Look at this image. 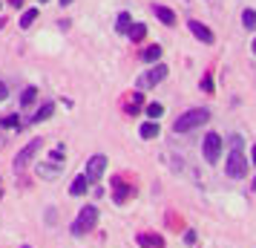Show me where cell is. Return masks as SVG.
I'll list each match as a JSON object with an SVG mask.
<instances>
[{
	"label": "cell",
	"mask_w": 256,
	"mask_h": 248,
	"mask_svg": "<svg viewBox=\"0 0 256 248\" xmlns=\"http://www.w3.org/2000/svg\"><path fill=\"white\" fill-rule=\"evenodd\" d=\"M164 78H167V67L158 64V67H152L150 72H144L136 84H138V90H150V87H156V84H162Z\"/></svg>",
	"instance_id": "cell-5"
},
{
	"label": "cell",
	"mask_w": 256,
	"mask_h": 248,
	"mask_svg": "<svg viewBox=\"0 0 256 248\" xmlns=\"http://www.w3.org/2000/svg\"><path fill=\"white\" fill-rule=\"evenodd\" d=\"M38 150H40V139H29V144H26L24 150L14 156V167H18V170H24L26 162H29V159H32V156H35Z\"/></svg>",
	"instance_id": "cell-7"
},
{
	"label": "cell",
	"mask_w": 256,
	"mask_h": 248,
	"mask_svg": "<svg viewBox=\"0 0 256 248\" xmlns=\"http://www.w3.org/2000/svg\"><path fill=\"white\" fill-rule=\"evenodd\" d=\"M70 3H72V0H60V6H70Z\"/></svg>",
	"instance_id": "cell-28"
},
{
	"label": "cell",
	"mask_w": 256,
	"mask_h": 248,
	"mask_svg": "<svg viewBox=\"0 0 256 248\" xmlns=\"http://www.w3.org/2000/svg\"><path fill=\"white\" fill-rule=\"evenodd\" d=\"M228 176L230 179H244V173H248V159L242 156V150H233L230 156H228Z\"/></svg>",
	"instance_id": "cell-3"
},
{
	"label": "cell",
	"mask_w": 256,
	"mask_h": 248,
	"mask_svg": "<svg viewBox=\"0 0 256 248\" xmlns=\"http://www.w3.org/2000/svg\"><path fill=\"white\" fill-rule=\"evenodd\" d=\"M156 18H158L162 24H167V26L176 24V15L170 12V9H164V6H156Z\"/></svg>",
	"instance_id": "cell-14"
},
{
	"label": "cell",
	"mask_w": 256,
	"mask_h": 248,
	"mask_svg": "<svg viewBox=\"0 0 256 248\" xmlns=\"http://www.w3.org/2000/svg\"><path fill=\"white\" fill-rule=\"evenodd\" d=\"M242 24H244V29H250V32L256 29V12L254 9H244L242 12Z\"/></svg>",
	"instance_id": "cell-18"
},
{
	"label": "cell",
	"mask_w": 256,
	"mask_h": 248,
	"mask_svg": "<svg viewBox=\"0 0 256 248\" xmlns=\"http://www.w3.org/2000/svg\"><path fill=\"white\" fill-rule=\"evenodd\" d=\"M112 188H116L112 190V202H116V205H124V202L130 199V185L121 176H116L112 179Z\"/></svg>",
	"instance_id": "cell-8"
},
{
	"label": "cell",
	"mask_w": 256,
	"mask_h": 248,
	"mask_svg": "<svg viewBox=\"0 0 256 248\" xmlns=\"http://www.w3.org/2000/svg\"><path fill=\"white\" fill-rule=\"evenodd\" d=\"M38 173H40L44 179H58L60 176V165H52V162H49V165H40Z\"/></svg>",
	"instance_id": "cell-13"
},
{
	"label": "cell",
	"mask_w": 256,
	"mask_h": 248,
	"mask_svg": "<svg viewBox=\"0 0 256 248\" xmlns=\"http://www.w3.org/2000/svg\"><path fill=\"white\" fill-rule=\"evenodd\" d=\"M250 159H254V162H256V144H254V150H250Z\"/></svg>",
	"instance_id": "cell-27"
},
{
	"label": "cell",
	"mask_w": 256,
	"mask_h": 248,
	"mask_svg": "<svg viewBox=\"0 0 256 248\" xmlns=\"http://www.w3.org/2000/svg\"><path fill=\"white\" fill-rule=\"evenodd\" d=\"M35 18H38V9H29V12H24V18H20V26H24V29H29V24H32Z\"/></svg>",
	"instance_id": "cell-21"
},
{
	"label": "cell",
	"mask_w": 256,
	"mask_h": 248,
	"mask_svg": "<svg viewBox=\"0 0 256 248\" xmlns=\"http://www.w3.org/2000/svg\"><path fill=\"white\" fill-rule=\"evenodd\" d=\"M202 90H204V93H210V90H213V78H210V75H204V78H202Z\"/></svg>",
	"instance_id": "cell-24"
},
{
	"label": "cell",
	"mask_w": 256,
	"mask_h": 248,
	"mask_svg": "<svg viewBox=\"0 0 256 248\" xmlns=\"http://www.w3.org/2000/svg\"><path fill=\"white\" fill-rule=\"evenodd\" d=\"M202 153H204V162L208 165H216V159L222 156V139L216 133L204 136V144H202Z\"/></svg>",
	"instance_id": "cell-4"
},
{
	"label": "cell",
	"mask_w": 256,
	"mask_h": 248,
	"mask_svg": "<svg viewBox=\"0 0 256 248\" xmlns=\"http://www.w3.org/2000/svg\"><path fill=\"white\" fill-rule=\"evenodd\" d=\"M184 242H187V245H193V242H196V234H193V231H187V234H184Z\"/></svg>",
	"instance_id": "cell-25"
},
{
	"label": "cell",
	"mask_w": 256,
	"mask_h": 248,
	"mask_svg": "<svg viewBox=\"0 0 256 248\" xmlns=\"http://www.w3.org/2000/svg\"><path fill=\"white\" fill-rule=\"evenodd\" d=\"M52 113H55V104H44V107H40V110L35 113V116L29 118V121H35V124H38V121H46Z\"/></svg>",
	"instance_id": "cell-15"
},
{
	"label": "cell",
	"mask_w": 256,
	"mask_h": 248,
	"mask_svg": "<svg viewBox=\"0 0 256 248\" xmlns=\"http://www.w3.org/2000/svg\"><path fill=\"white\" fill-rule=\"evenodd\" d=\"M6 95H9V87H6V84L0 81V101H3V98H6Z\"/></svg>",
	"instance_id": "cell-26"
},
{
	"label": "cell",
	"mask_w": 256,
	"mask_h": 248,
	"mask_svg": "<svg viewBox=\"0 0 256 248\" xmlns=\"http://www.w3.org/2000/svg\"><path fill=\"white\" fill-rule=\"evenodd\" d=\"M0 124H3V127H18V116H6Z\"/></svg>",
	"instance_id": "cell-23"
},
{
	"label": "cell",
	"mask_w": 256,
	"mask_h": 248,
	"mask_svg": "<svg viewBox=\"0 0 256 248\" xmlns=\"http://www.w3.org/2000/svg\"><path fill=\"white\" fill-rule=\"evenodd\" d=\"M130 24H132V21H130V15L121 12V15H118V21H116V29H118V32H130Z\"/></svg>",
	"instance_id": "cell-20"
},
{
	"label": "cell",
	"mask_w": 256,
	"mask_h": 248,
	"mask_svg": "<svg viewBox=\"0 0 256 248\" xmlns=\"http://www.w3.org/2000/svg\"><path fill=\"white\" fill-rule=\"evenodd\" d=\"M208 118H210L208 107H193V110H187V113H182V116L176 118L173 130L176 133H190V130H196V127H202V124H208Z\"/></svg>",
	"instance_id": "cell-1"
},
{
	"label": "cell",
	"mask_w": 256,
	"mask_h": 248,
	"mask_svg": "<svg viewBox=\"0 0 256 248\" xmlns=\"http://www.w3.org/2000/svg\"><path fill=\"white\" fill-rule=\"evenodd\" d=\"M132 41H144V35H147V26L144 24H130V32H127Z\"/></svg>",
	"instance_id": "cell-17"
},
{
	"label": "cell",
	"mask_w": 256,
	"mask_h": 248,
	"mask_svg": "<svg viewBox=\"0 0 256 248\" xmlns=\"http://www.w3.org/2000/svg\"><path fill=\"white\" fill-rule=\"evenodd\" d=\"M141 58H144V64H156V61L162 58V47H158V44H152V47H147L144 52H141Z\"/></svg>",
	"instance_id": "cell-12"
},
{
	"label": "cell",
	"mask_w": 256,
	"mask_h": 248,
	"mask_svg": "<svg viewBox=\"0 0 256 248\" xmlns=\"http://www.w3.org/2000/svg\"><path fill=\"white\" fill-rule=\"evenodd\" d=\"M162 113H164L162 104H150V107H147V116H150V118H158Z\"/></svg>",
	"instance_id": "cell-22"
},
{
	"label": "cell",
	"mask_w": 256,
	"mask_h": 248,
	"mask_svg": "<svg viewBox=\"0 0 256 248\" xmlns=\"http://www.w3.org/2000/svg\"><path fill=\"white\" fill-rule=\"evenodd\" d=\"M187 26H190V32H193V35H196L202 44H213V32H210V29L202 24V21H190Z\"/></svg>",
	"instance_id": "cell-9"
},
{
	"label": "cell",
	"mask_w": 256,
	"mask_h": 248,
	"mask_svg": "<svg viewBox=\"0 0 256 248\" xmlns=\"http://www.w3.org/2000/svg\"><path fill=\"white\" fill-rule=\"evenodd\" d=\"M104 170H106V156L98 153L86 162V173H84V176H86V182H98V179L104 176Z\"/></svg>",
	"instance_id": "cell-6"
},
{
	"label": "cell",
	"mask_w": 256,
	"mask_h": 248,
	"mask_svg": "<svg viewBox=\"0 0 256 248\" xmlns=\"http://www.w3.org/2000/svg\"><path fill=\"white\" fill-rule=\"evenodd\" d=\"M136 242H138L141 248H164V236H158V234H138L136 236Z\"/></svg>",
	"instance_id": "cell-10"
},
{
	"label": "cell",
	"mask_w": 256,
	"mask_h": 248,
	"mask_svg": "<svg viewBox=\"0 0 256 248\" xmlns=\"http://www.w3.org/2000/svg\"><path fill=\"white\" fill-rule=\"evenodd\" d=\"M141 139H156L158 136V124L156 121H147V124H141Z\"/></svg>",
	"instance_id": "cell-16"
},
{
	"label": "cell",
	"mask_w": 256,
	"mask_h": 248,
	"mask_svg": "<svg viewBox=\"0 0 256 248\" xmlns=\"http://www.w3.org/2000/svg\"><path fill=\"white\" fill-rule=\"evenodd\" d=\"M35 98H38V90L35 87H29V90H24V95H20V104L29 107V104H35Z\"/></svg>",
	"instance_id": "cell-19"
},
{
	"label": "cell",
	"mask_w": 256,
	"mask_h": 248,
	"mask_svg": "<svg viewBox=\"0 0 256 248\" xmlns=\"http://www.w3.org/2000/svg\"><path fill=\"white\" fill-rule=\"evenodd\" d=\"M0 193H3V190H0Z\"/></svg>",
	"instance_id": "cell-32"
},
{
	"label": "cell",
	"mask_w": 256,
	"mask_h": 248,
	"mask_svg": "<svg viewBox=\"0 0 256 248\" xmlns=\"http://www.w3.org/2000/svg\"><path fill=\"white\" fill-rule=\"evenodd\" d=\"M86 185H90L86 176H75L72 179V185H70V193L72 196H84V193H86Z\"/></svg>",
	"instance_id": "cell-11"
},
{
	"label": "cell",
	"mask_w": 256,
	"mask_h": 248,
	"mask_svg": "<svg viewBox=\"0 0 256 248\" xmlns=\"http://www.w3.org/2000/svg\"><path fill=\"white\" fill-rule=\"evenodd\" d=\"M254 52H256V41H254Z\"/></svg>",
	"instance_id": "cell-29"
},
{
	"label": "cell",
	"mask_w": 256,
	"mask_h": 248,
	"mask_svg": "<svg viewBox=\"0 0 256 248\" xmlns=\"http://www.w3.org/2000/svg\"><path fill=\"white\" fill-rule=\"evenodd\" d=\"M24 248H29V245H24Z\"/></svg>",
	"instance_id": "cell-31"
},
{
	"label": "cell",
	"mask_w": 256,
	"mask_h": 248,
	"mask_svg": "<svg viewBox=\"0 0 256 248\" xmlns=\"http://www.w3.org/2000/svg\"><path fill=\"white\" fill-rule=\"evenodd\" d=\"M95 225H98V208L95 205H84L78 211V216H75V222H72V234L84 236V234H90Z\"/></svg>",
	"instance_id": "cell-2"
},
{
	"label": "cell",
	"mask_w": 256,
	"mask_h": 248,
	"mask_svg": "<svg viewBox=\"0 0 256 248\" xmlns=\"http://www.w3.org/2000/svg\"><path fill=\"white\" fill-rule=\"evenodd\" d=\"M0 142H3V136H0Z\"/></svg>",
	"instance_id": "cell-30"
}]
</instances>
